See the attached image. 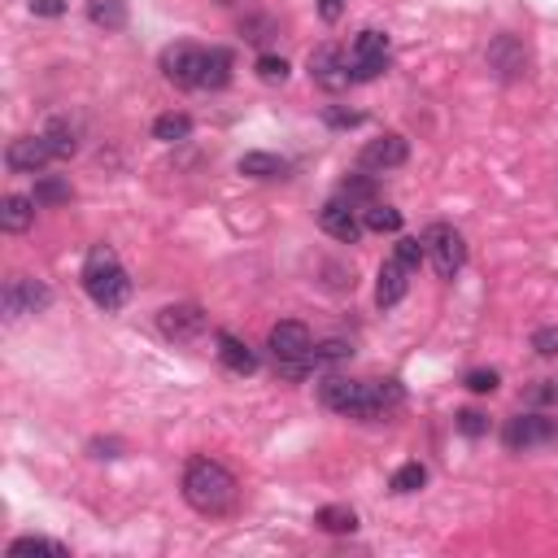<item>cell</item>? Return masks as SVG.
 <instances>
[{"mask_svg":"<svg viewBox=\"0 0 558 558\" xmlns=\"http://www.w3.org/2000/svg\"><path fill=\"white\" fill-rule=\"evenodd\" d=\"M205 310L193 306V301H179V306H166L158 315V327L166 341H197L201 332H205Z\"/></svg>","mask_w":558,"mask_h":558,"instance_id":"13","label":"cell"},{"mask_svg":"<svg viewBox=\"0 0 558 558\" xmlns=\"http://www.w3.org/2000/svg\"><path fill=\"white\" fill-rule=\"evenodd\" d=\"M9 558H27V554H48V558H70V550L62 541H48V537H18L9 550Z\"/></svg>","mask_w":558,"mask_h":558,"instance_id":"23","label":"cell"},{"mask_svg":"<svg viewBox=\"0 0 558 558\" xmlns=\"http://www.w3.org/2000/svg\"><path fill=\"white\" fill-rule=\"evenodd\" d=\"M428 484V467L423 463H406L393 472V493H419Z\"/></svg>","mask_w":558,"mask_h":558,"instance_id":"28","label":"cell"},{"mask_svg":"<svg viewBox=\"0 0 558 558\" xmlns=\"http://www.w3.org/2000/svg\"><path fill=\"white\" fill-rule=\"evenodd\" d=\"M349 354H354L349 341H323V345L310 349V362H315V366H327V362H345Z\"/></svg>","mask_w":558,"mask_h":558,"instance_id":"29","label":"cell"},{"mask_svg":"<svg viewBox=\"0 0 558 558\" xmlns=\"http://www.w3.org/2000/svg\"><path fill=\"white\" fill-rule=\"evenodd\" d=\"M310 79L319 83L323 92H345L354 83V70H349V53L341 44H319L310 53Z\"/></svg>","mask_w":558,"mask_h":558,"instance_id":"7","label":"cell"},{"mask_svg":"<svg viewBox=\"0 0 558 558\" xmlns=\"http://www.w3.org/2000/svg\"><path fill=\"white\" fill-rule=\"evenodd\" d=\"M48 161H53V149H48V140H44V135L9 140V149H4V166H9L13 175H40Z\"/></svg>","mask_w":558,"mask_h":558,"instance_id":"14","label":"cell"},{"mask_svg":"<svg viewBox=\"0 0 558 558\" xmlns=\"http://www.w3.org/2000/svg\"><path fill=\"white\" fill-rule=\"evenodd\" d=\"M554 437H558V423L546 419V414H515V419L502 428V445H506L511 454H528V449H537V445H550Z\"/></svg>","mask_w":558,"mask_h":558,"instance_id":"8","label":"cell"},{"mask_svg":"<svg viewBox=\"0 0 558 558\" xmlns=\"http://www.w3.org/2000/svg\"><path fill=\"white\" fill-rule=\"evenodd\" d=\"M406 158H410V144H406V135L389 131V135H375V140H366V144H362L358 166H362V170H375V175H384V170H398Z\"/></svg>","mask_w":558,"mask_h":558,"instance_id":"11","label":"cell"},{"mask_svg":"<svg viewBox=\"0 0 558 558\" xmlns=\"http://www.w3.org/2000/svg\"><path fill=\"white\" fill-rule=\"evenodd\" d=\"M488 70L506 83L523 79V75H528V53H523V44H519L515 36H497V40L488 44Z\"/></svg>","mask_w":558,"mask_h":558,"instance_id":"15","label":"cell"},{"mask_svg":"<svg viewBox=\"0 0 558 558\" xmlns=\"http://www.w3.org/2000/svg\"><path fill=\"white\" fill-rule=\"evenodd\" d=\"M87 18L101 31H122L127 27V0H87Z\"/></svg>","mask_w":558,"mask_h":558,"instance_id":"20","label":"cell"},{"mask_svg":"<svg viewBox=\"0 0 558 558\" xmlns=\"http://www.w3.org/2000/svg\"><path fill=\"white\" fill-rule=\"evenodd\" d=\"M267 345H271L275 362H310L315 336H310V327H306L301 319H283V323H275V327H271Z\"/></svg>","mask_w":558,"mask_h":558,"instance_id":"10","label":"cell"},{"mask_svg":"<svg viewBox=\"0 0 558 558\" xmlns=\"http://www.w3.org/2000/svg\"><path fill=\"white\" fill-rule=\"evenodd\" d=\"M48 301H53V288L40 283V279H31V275H13L9 283H4V292H0L4 323H18V319H27V315H40V310H48Z\"/></svg>","mask_w":558,"mask_h":558,"instance_id":"5","label":"cell"},{"mask_svg":"<svg viewBox=\"0 0 558 558\" xmlns=\"http://www.w3.org/2000/svg\"><path fill=\"white\" fill-rule=\"evenodd\" d=\"M319 401L327 410L345 414V419L375 423V419H384L401 401V389L393 380L389 384H362V380H345V375H327L319 384Z\"/></svg>","mask_w":558,"mask_h":558,"instance_id":"1","label":"cell"},{"mask_svg":"<svg viewBox=\"0 0 558 558\" xmlns=\"http://www.w3.org/2000/svg\"><path fill=\"white\" fill-rule=\"evenodd\" d=\"M319 227L332 240H341V244H358L362 232H366V223L358 218V209H354L345 197H336V201H327V205H323V209H319Z\"/></svg>","mask_w":558,"mask_h":558,"instance_id":"12","label":"cell"},{"mask_svg":"<svg viewBox=\"0 0 558 558\" xmlns=\"http://www.w3.org/2000/svg\"><path fill=\"white\" fill-rule=\"evenodd\" d=\"M193 135V119L188 114H161L158 122H153V140H161V144H179V140H188Z\"/></svg>","mask_w":558,"mask_h":558,"instance_id":"24","label":"cell"},{"mask_svg":"<svg viewBox=\"0 0 558 558\" xmlns=\"http://www.w3.org/2000/svg\"><path fill=\"white\" fill-rule=\"evenodd\" d=\"M319 13L327 18V22H336V18L345 13V0H319Z\"/></svg>","mask_w":558,"mask_h":558,"instance_id":"39","label":"cell"},{"mask_svg":"<svg viewBox=\"0 0 558 558\" xmlns=\"http://www.w3.org/2000/svg\"><path fill=\"white\" fill-rule=\"evenodd\" d=\"M323 532H354L358 528V515H354V506H323L319 515H315Z\"/></svg>","mask_w":558,"mask_h":558,"instance_id":"26","label":"cell"},{"mask_svg":"<svg viewBox=\"0 0 558 558\" xmlns=\"http://www.w3.org/2000/svg\"><path fill=\"white\" fill-rule=\"evenodd\" d=\"M406 292H410V267H401L398 258H389V262L380 267V279H375V301H380V310H393Z\"/></svg>","mask_w":558,"mask_h":558,"instance_id":"16","label":"cell"},{"mask_svg":"<svg viewBox=\"0 0 558 558\" xmlns=\"http://www.w3.org/2000/svg\"><path fill=\"white\" fill-rule=\"evenodd\" d=\"M458 432H463V437H484V432H488V414H480V410H458Z\"/></svg>","mask_w":558,"mask_h":558,"instance_id":"33","label":"cell"},{"mask_svg":"<svg viewBox=\"0 0 558 558\" xmlns=\"http://www.w3.org/2000/svg\"><path fill=\"white\" fill-rule=\"evenodd\" d=\"M532 349H537L541 358H554L558 354V327H541V332H532Z\"/></svg>","mask_w":558,"mask_h":558,"instance_id":"35","label":"cell"},{"mask_svg":"<svg viewBox=\"0 0 558 558\" xmlns=\"http://www.w3.org/2000/svg\"><path fill=\"white\" fill-rule=\"evenodd\" d=\"M119 440H92V454H96V458H119Z\"/></svg>","mask_w":558,"mask_h":558,"instance_id":"38","label":"cell"},{"mask_svg":"<svg viewBox=\"0 0 558 558\" xmlns=\"http://www.w3.org/2000/svg\"><path fill=\"white\" fill-rule=\"evenodd\" d=\"M384 66H389V36H384V31H358V40H354V48H349L354 83L380 79Z\"/></svg>","mask_w":558,"mask_h":558,"instance_id":"6","label":"cell"},{"mask_svg":"<svg viewBox=\"0 0 558 558\" xmlns=\"http://www.w3.org/2000/svg\"><path fill=\"white\" fill-rule=\"evenodd\" d=\"M423 249H428V262L437 267L440 279H454L463 271V262H467V240L458 227H449V223H432L428 232H423Z\"/></svg>","mask_w":558,"mask_h":558,"instance_id":"4","label":"cell"},{"mask_svg":"<svg viewBox=\"0 0 558 558\" xmlns=\"http://www.w3.org/2000/svg\"><path fill=\"white\" fill-rule=\"evenodd\" d=\"M341 197L349 201V205H354V201H366V205H371V201H375V184H371V179H345V184H341Z\"/></svg>","mask_w":558,"mask_h":558,"instance_id":"34","label":"cell"},{"mask_svg":"<svg viewBox=\"0 0 558 558\" xmlns=\"http://www.w3.org/2000/svg\"><path fill=\"white\" fill-rule=\"evenodd\" d=\"M258 79L262 83H283L288 79V62L275 57V53H262V57H258Z\"/></svg>","mask_w":558,"mask_h":558,"instance_id":"31","label":"cell"},{"mask_svg":"<svg viewBox=\"0 0 558 558\" xmlns=\"http://www.w3.org/2000/svg\"><path fill=\"white\" fill-rule=\"evenodd\" d=\"M161 70L175 87H201V75H205V48L197 44H170L161 53Z\"/></svg>","mask_w":558,"mask_h":558,"instance_id":"9","label":"cell"},{"mask_svg":"<svg viewBox=\"0 0 558 558\" xmlns=\"http://www.w3.org/2000/svg\"><path fill=\"white\" fill-rule=\"evenodd\" d=\"M472 393H493L497 384H502V375L493 371V366H480V371H467V380H463Z\"/></svg>","mask_w":558,"mask_h":558,"instance_id":"32","label":"cell"},{"mask_svg":"<svg viewBox=\"0 0 558 558\" xmlns=\"http://www.w3.org/2000/svg\"><path fill=\"white\" fill-rule=\"evenodd\" d=\"M240 497V484L236 476L214 463V458H193L184 467V502L197 511V515H227L236 506Z\"/></svg>","mask_w":558,"mask_h":558,"instance_id":"2","label":"cell"},{"mask_svg":"<svg viewBox=\"0 0 558 558\" xmlns=\"http://www.w3.org/2000/svg\"><path fill=\"white\" fill-rule=\"evenodd\" d=\"M327 122H332V127H354V122H358V114H345V110H327Z\"/></svg>","mask_w":558,"mask_h":558,"instance_id":"40","label":"cell"},{"mask_svg":"<svg viewBox=\"0 0 558 558\" xmlns=\"http://www.w3.org/2000/svg\"><path fill=\"white\" fill-rule=\"evenodd\" d=\"M70 197H75V193H70L66 179H57V175H40V179H36V201H40V205H66Z\"/></svg>","mask_w":558,"mask_h":558,"instance_id":"27","label":"cell"},{"mask_svg":"<svg viewBox=\"0 0 558 558\" xmlns=\"http://www.w3.org/2000/svg\"><path fill=\"white\" fill-rule=\"evenodd\" d=\"M393 258H398L401 267L419 271V262L428 258V249H423V240H419V236H401V240H398V253H393Z\"/></svg>","mask_w":558,"mask_h":558,"instance_id":"30","label":"cell"},{"mask_svg":"<svg viewBox=\"0 0 558 558\" xmlns=\"http://www.w3.org/2000/svg\"><path fill=\"white\" fill-rule=\"evenodd\" d=\"M40 135L48 140L53 158H75V153H79V127H75L70 119H53Z\"/></svg>","mask_w":558,"mask_h":558,"instance_id":"19","label":"cell"},{"mask_svg":"<svg viewBox=\"0 0 558 558\" xmlns=\"http://www.w3.org/2000/svg\"><path fill=\"white\" fill-rule=\"evenodd\" d=\"M236 166H240V175H249V179H279L288 170V161L279 158V153H244Z\"/></svg>","mask_w":558,"mask_h":558,"instance_id":"21","label":"cell"},{"mask_svg":"<svg viewBox=\"0 0 558 558\" xmlns=\"http://www.w3.org/2000/svg\"><path fill=\"white\" fill-rule=\"evenodd\" d=\"M31 13H36V18H62V13H66V0H31Z\"/></svg>","mask_w":558,"mask_h":558,"instance_id":"36","label":"cell"},{"mask_svg":"<svg viewBox=\"0 0 558 558\" xmlns=\"http://www.w3.org/2000/svg\"><path fill=\"white\" fill-rule=\"evenodd\" d=\"M232 83V53L227 48H205V75H201V87H227Z\"/></svg>","mask_w":558,"mask_h":558,"instance_id":"22","label":"cell"},{"mask_svg":"<svg viewBox=\"0 0 558 558\" xmlns=\"http://www.w3.org/2000/svg\"><path fill=\"white\" fill-rule=\"evenodd\" d=\"M240 31H244V40H267V31H271V22H267V18H249V22H244Z\"/></svg>","mask_w":558,"mask_h":558,"instance_id":"37","label":"cell"},{"mask_svg":"<svg viewBox=\"0 0 558 558\" xmlns=\"http://www.w3.org/2000/svg\"><path fill=\"white\" fill-rule=\"evenodd\" d=\"M218 358H223L227 371H236V375H253V371H258V354H253L240 336H232V332H218Z\"/></svg>","mask_w":558,"mask_h":558,"instance_id":"18","label":"cell"},{"mask_svg":"<svg viewBox=\"0 0 558 558\" xmlns=\"http://www.w3.org/2000/svg\"><path fill=\"white\" fill-rule=\"evenodd\" d=\"M83 292L101 306V310H122L131 297V279L122 271L119 253L110 244H96L83 262Z\"/></svg>","mask_w":558,"mask_h":558,"instance_id":"3","label":"cell"},{"mask_svg":"<svg viewBox=\"0 0 558 558\" xmlns=\"http://www.w3.org/2000/svg\"><path fill=\"white\" fill-rule=\"evenodd\" d=\"M36 197H22V193H9V197L0 201V227L9 232V236H22V232H31L36 227Z\"/></svg>","mask_w":558,"mask_h":558,"instance_id":"17","label":"cell"},{"mask_svg":"<svg viewBox=\"0 0 558 558\" xmlns=\"http://www.w3.org/2000/svg\"><path fill=\"white\" fill-rule=\"evenodd\" d=\"M362 223H366V232H401V209L393 205H380V201H371L366 209H362Z\"/></svg>","mask_w":558,"mask_h":558,"instance_id":"25","label":"cell"}]
</instances>
